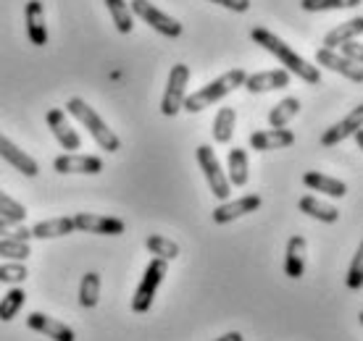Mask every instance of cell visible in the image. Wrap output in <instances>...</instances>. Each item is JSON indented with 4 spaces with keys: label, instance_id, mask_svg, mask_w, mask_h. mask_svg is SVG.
I'll list each match as a JSON object with an SVG mask.
<instances>
[{
    "label": "cell",
    "instance_id": "cell-1",
    "mask_svg": "<svg viewBox=\"0 0 363 341\" xmlns=\"http://www.w3.org/2000/svg\"><path fill=\"white\" fill-rule=\"evenodd\" d=\"M250 37H253L255 45H261L264 50H269L277 61H281L284 71L295 74V76H300V79L308 81V84H318V81H321L318 66H311L306 58H300V55L295 53L284 40H279V37L274 35V32H269V29H264V27H255L253 32H250Z\"/></svg>",
    "mask_w": 363,
    "mask_h": 341
},
{
    "label": "cell",
    "instance_id": "cell-2",
    "mask_svg": "<svg viewBox=\"0 0 363 341\" xmlns=\"http://www.w3.org/2000/svg\"><path fill=\"white\" fill-rule=\"evenodd\" d=\"M245 69H232V71L221 74L218 79L208 81L206 87H200L198 92H192V95H184V103H182V108L187 110V113H198L203 108H211L213 103H218L221 98H227L229 92H235L237 87H242V81H245Z\"/></svg>",
    "mask_w": 363,
    "mask_h": 341
},
{
    "label": "cell",
    "instance_id": "cell-3",
    "mask_svg": "<svg viewBox=\"0 0 363 341\" xmlns=\"http://www.w3.org/2000/svg\"><path fill=\"white\" fill-rule=\"evenodd\" d=\"M66 110H69V113L90 132V137L98 142L100 150H106V153H116V150H121V139L113 134V129H108V124H106V121L95 113V108H90L82 98L69 100V103H66Z\"/></svg>",
    "mask_w": 363,
    "mask_h": 341
},
{
    "label": "cell",
    "instance_id": "cell-4",
    "mask_svg": "<svg viewBox=\"0 0 363 341\" xmlns=\"http://www.w3.org/2000/svg\"><path fill=\"white\" fill-rule=\"evenodd\" d=\"M166 273H169L166 260H161V258L150 260V265L145 268L143 281H140V287H137V291H135V299H132V310H135V313H147V310H150V305H153V299H155V291L164 284Z\"/></svg>",
    "mask_w": 363,
    "mask_h": 341
},
{
    "label": "cell",
    "instance_id": "cell-5",
    "mask_svg": "<svg viewBox=\"0 0 363 341\" xmlns=\"http://www.w3.org/2000/svg\"><path fill=\"white\" fill-rule=\"evenodd\" d=\"M198 163H200V170H203L206 181H208L211 192H213L218 200H227L229 192H232V184H229L227 173H224V168H221L216 153L211 150L208 144H200L198 147Z\"/></svg>",
    "mask_w": 363,
    "mask_h": 341
},
{
    "label": "cell",
    "instance_id": "cell-6",
    "mask_svg": "<svg viewBox=\"0 0 363 341\" xmlns=\"http://www.w3.org/2000/svg\"><path fill=\"white\" fill-rule=\"evenodd\" d=\"M187 81H190V69L184 63H177L169 74V81H166V92L164 100H161V113L164 116H177L182 110V103H184V95H187Z\"/></svg>",
    "mask_w": 363,
    "mask_h": 341
},
{
    "label": "cell",
    "instance_id": "cell-7",
    "mask_svg": "<svg viewBox=\"0 0 363 341\" xmlns=\"http://www.w3.org/2000/svg\"><path fill=\"white\" fill-rule=\"evenodd\" d=\"M132 13L135 16H140L145 24H150V27L158 32V35L164 37H179L182 35V24L177 21V18H172L169 13H164L161 8H155L150 0H132Z\"/></svg>",
    "mask_w": 363,
    "mask_h": 341
},
{
    "label": "cell",
    "instance_id": "cell-8",
    "mask_svg": "<svg viewBox=\"0 0 363 341\" xmlns=\"http://www.w3.org/2000/svg\"><path fill=\"white\" fill-rule=\"evenodd\" d=\"M74 229L87 233H100V236H118L127 231V224L121 218H108V216H95V213H77L72 218Z\"/></svg>",
    "mask_w": 363,
    "mask_h": 341
},
{
    "label": "cell",
    "instance_id": "cell-9",
    "mask_svg": "<svg viewBox=\"0 0 363 341\" xmlns=\"http://www.w3.org/2000/svg\"><path fill=\"white\" fill-rule=\"evenodd\" d=\"M316 63L318 66H324V69H329V71L335 74H342L345 79L350 81H358L361 84L363 81V69L358 66V63L347 61V58H342L340 53H335V50H329V47H321L316 53Z\"/></svg>",
    "mask_w": 363,
    "mask_h": 341
},
{
    "label": "cell",
    "instance_id": "cell-10",
    "mask_svg": "<svg viewBox=\"0 0 363 341\" xmlns=\"http://www.w3.org/2000/svg\"><path fill=\"white\" fill-rule=\"evenodd\" d=\"M48 126H50V132H53V137L58 139V144L64 147V150H79L82 147V137L77 134L72 129V124L66 121V113L61 108H53L48 110Z\"/></svg>",
    "mask_w": 363,
    "mask_h": 341
},
{
    "label": "cell",
    "instance_id": "cell-11",
    "mask_svg": "<svg viewBox=\"0 0 363 341\" xmlns=\"http://www.w3.org/2000/svg\"><path fill=\"white\" fill-rule=\"evenodd\" d=\"M258 207H261V197H258V195H247V197H240V200H235V202H224V205H218L216 210H213V224L216 226L232 224L235 218L255 213Z\"/></svg>",
    "mask_w": 363,
    "mask_h": 341
},
{
    "label": "cell",
    "instance_id": "cell-12",
    "mask_svg": "<svg viewBox=\"0 0 363 341\" xmlns=\"http://www.w3.org/2000/svg\"><path fill=\"white\" fill-rule=\"evenodd\" d=\"M53 168L58 173H100L103 170V161L98 155H61L53 161Z\"/></svg>",
    "mask_w": 363,
    "mask_h": 341
},
{
    "label": "cell",
    "instance_id": "cell-13",
    "mask_svg": "<svg viewBox=\"0 0 363 341\" xmlns=\"http://www.w3.org/2000/svg\"><path fill=\"white\" fill-rule=\"evenodd\" d=\"M27 325L32 328V331L43 333V336H48V339H53V341H74L72 328H69L66 323H61V320L50 318V315L32 313L27 318Z\"/></svg>",
    "mask_w": 363,
    "mask_h": 341
},
{
    "label": "cell",
    "instance_id": "cell-14",
    "mask_svg": "<svg viewBox=\"0 0 363 341\" xmlns=\"http://www.w3.org/2000/svg\"><path fill=\"white\" fill-rule=\"evenodd\" d=\"M295 134L290 129H266V132H253L250 134V147L258 153H269V150H281V147H292Z\"/></svg>",
    "mask_w": 363,
    "mask_h": 341
},
{
    "label": "cell",
    "instance_id": "cell-15",
    "mask_svg": "<svg viewBox=\"0 0 363 341\" xmlns=\"http://www.w3.org/2000/svg\"><path fill=\"white\" fill-rule=\"evenodd\" d=\"M361 126H363V105H358V108L350 110V116L342 118L340 124H335L332 129H327V132L321 134V147H335V144H340L342 139L353 137V132L361 129Z\"/></svg>",
    "mask_w": 363,
    "mask_h": 341
},
{
    "label": "cell",
    "instance_id": "cell-16",
    "mask_svg": "<svg viewBox=\"0 0 363 341\" xmlns=\"http://www.w3.org/2000/svg\"><path fill=\"white\" fill-rule=\"evenodd\" d=\"M0 158H3V161H9L13 168L21 170L24 176H29V179L40 173V166H37L35 158H32V155H27L24 150H18L16 144L11 142V139H6L3 134H0Z\"/></svg>",
    "mask_w": 363,
    "mask_h": 341
},
{
    "label": "cell",
    "instance_id": "cell-17",
    "mask_svg": "<svg viewBox=\"0 0 363 341\" xmlns=\"http://www.w3.org/2000/svg\"><path fill=\"white\" fill-rule=\"evenodd\" d=\"M242 87H247L250 92L284 90V87H290V71H284V69H274V71L253 74V76H245Z\"/></svg>",
    "mask_w": 363,
    "mask_h": 341
},
{
    "label": "cell",
    "instance_id": "cell-18",
    "mask_svg": "<svg viewBox=\"0 0 363 341\" xmlns=\"http://www.w3.org/2000/svg\"><path fill=\"white\" fill-rule=\"evenodd\" d=\"M27 35L29 42L37 47L48 45V27H45V11L40 0H29L27 3Z\"/></svg>",
    "mask_w": 363,
    "mask_h": 341
},
{
    "label": "cell",
    "instance_id": "cell-19",
    "mask_svg": "<svg viewBox=\"0 0 363 341\" xmlns=\"http://www.w3.org/2000/svg\"><path fill=\"white\" fill-rule=\"evenodd\" d=\"M306 252H308L306 239L303 236H290L287 252H284V273L290 279H300L306 273Z\"/></svg>",
    "mask_w": 363,
    "mask_h": 341
},
{
    "label": "cell",
    "instance_id": "cell-20",
    "mask_svg": "<svg viewBox=\"0 0 363 341\" xmlns=\"http://www.w3.org/2000/svg\"><path fill=\"white\" fill-rule=\"evenodd\" d=\"M303 184L313 192H321V195H329V197H345L347 195V187L345 181L340 179H332L327 173H318V170H308L306 176H303Z\"/></svg>",
    "mask_w": 363,
    "mask_h": 341
},
{
    "label": "cell",
    "instance_id": "cell-21",
    "mask_svg": "<svg viewBox=\"0 0 363 341\" xmlns=\"http://www.w3.org/2000/svg\"><path fill=\"white\" fill-rule=\"evenodd\" d=\"M227 179L232 187H245L250 173H247V153L242 147H232L229 150V161H227Z\"/></svg>",
    "mask_w": 363,
    "mask_h": 341
},
{
    "label": "cell",
    "instance_id": "cell-22",
    "mask_svg": "<svg viewBox=\"0 0 363 341\" xmlns=\"http://www.w3.org/2000/svg\"><path fill=\"white\" fill-rule=\"evenodd\" d=\"M361 32H363V18L355 16V18H350V21H345V24H340L337 29H332V32H327V37H324V47L335 50L337 45H342V42H350V40H355V37H361Z\"/></svg>",
    "mask_w": 363,
    "mask_h": 341
},
{
    "label": "cell",
    "instance_id": "cell-23",
    "mask_svg": "<svg viewBox=\"0 0 363 341\" xmlns=\"http://www.w3.org/2000/svg\"><path fill=\"white\" fill-rule=\"evenodd\" d=\"M72 231H77L72 218H50V221H40L37 226H32V236L37 239H58Z\"/></svg>",
    "mask_w": 363,
    "mask_h": 341
},
{
    "label": "cell",
    "instance_id": "cell-24",
    "mask_svg": "<svg viewBox=\"0 0 363 341\" xmlns=\"http://www.w3.org/2000/svg\"><path fill=\"white\" fill-rule=\"evenodd\" d=\"M235 124H237V110L235 108H221L213 118V142L218 144H229L232 134H235Z\"/></svg>",
    "mask_w": 363,
    "mask_h": 341
},
{
    "label": "cell",
    "instance_id": "cell-25",
    "mask_svg": "<svg viewBox=\"0 0 363 341\" xmlns=\"http://www.w3.org/2000/svg\"><path fill=\"white\" fill-rule=\"evenodd\" d=\"M300 213L316 218V221H324V224H335L340 218V210L335 205H327V202H318L316 197H303L300 200Z\"/></svg>",
    "mask_w": 363,
    "mask_h": 341
},
{
    "label": "cell",
    "instance_id": "cell-26",
    "mask_svg": "<svg viewBox=\"0 0 363 341\" xmlns=\"http://www.w3.org/2000/svg\"><path fill=\"white\" fill-rule=\"evenodd\" d=\"M298 110H300L298 98H284L281 103H277V105L269 110V124H272V129H284L292 118L298 116Z\"/></svg>",
    "mask_w": 363,
    "mask_h": 341
},
{
    "label": "cell",
    "instance_id": "cell-27",
    "mask_svg": "<svg viewBox=\"0 0 363 341\" xmlns=\"http://www.w3.org/2000/svg\"><path fill=\"white\" fill-rule=\"evenodd\" d=\"M106 6H108V13H111V18H113V24H116L118 32H121V35H129L132 27H135V21H132V11H129L127 3H124V0H106Z\"/></svg>",
    "mask_w": 363,
    "mask_h": 341
},
{
    "label": "cell",
    "instance_id": "cell-28",
    "mask_svg": "<svg viewBox=\"0 0 363 341\" xmlns=\"http://www.w3.org/2000/svg\"><path fill=\"white\" fill-rule=\"evenodd\" d=\"M24 302H27L24 289H11L9 294L0 299V320H3V323L13 320V318L18 315V310L24 307Z\"/></svg>",
    "mask_w": 363,
    "mask_h": 341
},
{
    "label": "cell",
    "instance_id": "cell-29",
    "mask_svg": "<svg viewBox=\"0 0 363 341\" xmlns=\"http://www.w3.org/2000/svg\"><path fill=\"white\" fill-rule=\"evenodd\" d=\"M100 299V273H87L79 284V305L95 307Z\"/></svg>",
    "mask_w": 363,
    "mask_h": 341
},
{
    "label": "cell",
    "instance_id": "cell-30",
    "mask_svg": "<svg viewBox=\"0 0 363 341\" xmlns=\"http://www.w3.org/2000/svg\"><path fill=\"white\" fill-rule=\"evenodd\" d=\"M145 247L150 250V255L155 258H161V260H174V258H179V247L172 242V239H164V236H147L145 239Z\"/></svg>",
    "mask_w": 363,
    "mask_h": 341
},
{
    "label": "cell",
    "instance_id": "cell-31",
    "mask_svg": "<svg viewBox=\"0 0 363 341\" xmlns=\"http://www.w3.org/2000/svg\"><path fill=\"white\" fill-rule=\"evenodd\" d=\"M29 255H32V250H29L27 242H18V239H11V236L0 239V258H9V260H13V262H21V260H27Z\"/></svg>",
    "mask_w": 363,
    "mask_h": 341
},
{
    "label": "cell",
    "instance_id": "cell-32",
    "mask_svg": "<svg viewBox=\"0 0 363 341\" xmlns=\"http://www.w3.org/2000/svg\"><path fill=\"white\" fill-rule=\"evenodd\" d=\"M0 218H6L11 224H24V218H27V207L16 202V200H11L9 195H3L0 192Z\"/></svg>",
    "mask_w": 363,
    "mask_h": 341
},
{
    "label": "cell",
    "instance_id": "cell-33",
    "mask_svg": "<svg viewBox=\"0 0 363 341\" xmlns=\"http://www.w3.org/2000/svg\"><path fill=\"white\" fill-rule=\"evenodd\" d=\"M303 11H340V8H358L361 0H300Z\"/></svg>",
    "mask_w": 363,
    "mask_h": 341
},
{
    "label": "cell",
    "instance_id": "cell-34",
    "mask_svg": "<svg viewBox=\"0 0 363 341\" xmlns=\"http://www.w3.org/2000/svg\"><path fill=\"white\" fill-rule=\"evenodd\" d=\"M27 265H21V262H6V265H0V284H21V281H27Z\"/></svg>",
    "mask_w": 363,
    "mask_h": 341
},
{
    "label": "cell",
    "instance_id": "cell-35",
    "mask_svg": "<svg viewBox=\"0 0 363 341\" xmlns=\"http://www.w3.org/2000/svg\"><path fill=\"white\" fill-rule=\"evenodd\" d=\"M363 284V247H358L353 255V262H350V270H347V289L358 291Z\"/></svg>",
    "mask_w": 363,
    "mask_h": 341
},
{
    "label": "cell",
    "instance_id": "cell-36",
    "mask_svg": "<svg viewBox=\"0 0 363 341\" xmlns=\"http://www.w3.org/2000/svg\"><path fill=\"white\" fill-rule=\"evenodd\" d=\"M340 47V55L342 58H347V61H353L361 66L363 63V47L358 45V40H350V42H342V45H337Z\"/></svg>",
    "mask_w": 363,
    "mask_h": 341
},
{
    "label": "cell",
    "instance_id": "cell-37",
    "mask_svg": "<svg viewBox=\"0 0 363 341\" xmlns=\"http://www.w3.org/2000/svg\"><path fill=\"white\" fill-rule=\"evenodd\" d=\"M211 3H218V6H224L229 11H237V13H245L250 8V0H211Z\"/></svg>",
    "mask_w": 363,
    "mask_h": 341
},
{
    "label": "cell",
    "instance_id": "cell-38",
    "mask_svg": "<svg viewBox=\"0 0 363 341\" xmlns=\"http://www.w3.org/2000/svg\"><path fill=\"white\" fill-rule=\"evenodd\" d=\"M13 229H16V224H11V221H6V218H0V236L6 233V236H13Z\"/></svg>",
    "mask_w": 363,
    "mask_h": 341
},
{
    "label": "cell",
    "instance_id": "cell-39",
    "mask_svg": "<svg viewBox=\"0 0 363 341\" xmlns=\"http://www.w3.org/2000/svg\"><path fill=\"white\" fill-rule=\"evenodd\" d=\"M213 341H245V339H242V333L240 331H229V333H224V336H218V339H213Z\"/></svg>",
    "mask_w": 363,
    "mask_h": 341
}]
</instances>
